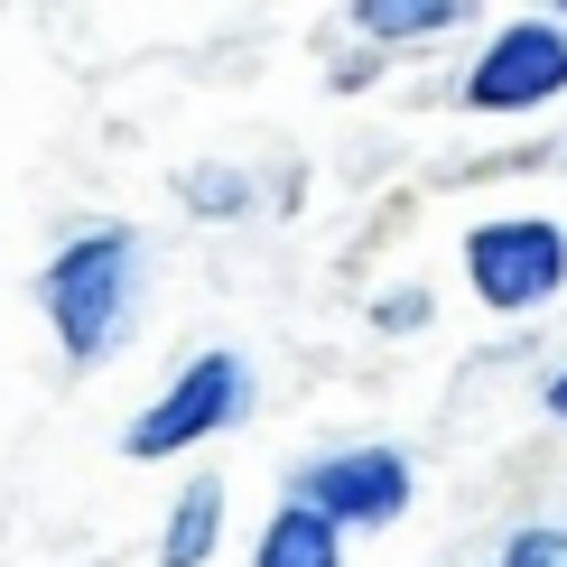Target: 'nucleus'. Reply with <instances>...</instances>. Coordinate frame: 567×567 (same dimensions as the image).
Returning <instances> with one entry per match:
<instances>
[{
    "label": "nucleus",
    "mask_w": 567,
    "mask_h": 567,
    "mask_svg": "<svg viewBox=\"0 0 567 567\" xmlns=\"http://www.w3.org/2000/svg\"><path fill=\"white\" fill-rule=\"evenodd\" d=\"M298 503H317L336 530H382L410 512V456L400 446H336L298 475Z\"/></svg>",
    "instance_id": "39448f33"
},
{
    "label": "nucleus",
    "mask_w": 567,
    "mask_h": 567,
    "mask_svg": "<svg viewBox=\"0 0 567 567\" xmlns=\"http://www.w3.org/2000/svg\"><path fill=\"white\" fill-rule=\"evenodd\" d=\"M493 567H567V530H549V522H539V530H512Z\"/></svg>",
    "instance_id": "1a4fd4ad"
},
{
    "label": "nucleus",
    "mask_w": 567,
    "mask_h": 567,
    "mask_svg": "<svg viewBox=\"0 0 567 567\" xmlns=\"http://www.w3.org/2000/svg\"><path fill=\"white\" fill-rule=\"evenodd\" d=\"M567 279V233L549 215H493L465 233V289L484 307H503V317H522V307H549Z\"/></svg>",
    "instance_id": "7ed1b4c3"
},
{
    "label": "nucleus",
    "mask_w": 567,
    "mask_h": 567,
    "mask_svg": "<svg viewBox=\"0 0 567 567\" xmlns=\"http://www.w3.org/2000/svg\"><path fill=\"white\" fill-rule=\"evenodd\" d=\"M243 410H251V372H243V353H196V363H186L177 382H168V391L150 400V410L131 419L122 456H140V465H158V456H186V446L224 437Z\"/></svg>",
    "instance_id": "f03ea898"
},
{
    "label": "nucleus",
    "mask_w": 567,
    "mask_h": 567,
    "mask_svg": "<svg viewBox=\"0 0 567 567\" xmlns=\"http://www.w3.org/2000/svg\"><path fill=\"white\" fill-rule=\"evenodd\" d=\"M465 10H475V0H353V29H363V38H391V47H410V38L456 29Z\"/></svg>",
    "instance_id": "6e6552de"
},
{
    "label": "nucleus",
    "mask_w": 567,
    "mask_h": 567,
    "mask_svg": "<svg viewBox=\"0 0 567 567\" xmlns=\"http://www.w3.org/2000/svg\"><path fill=\"white\" fill-rule=\"evenodd\" d=\"M549 419H567V372H558V382H549Z\"/></svg>",
    "instance_id": "9d476101"
},
{
    "label": "nucleus",
    "mask_w": 567,
    "mask_h": 567,
    "mask_svg": "<svg viewBox=\"0 0 567 567\" xmlns=\"http://www.w3.org/2000/svg\"><path fill=\"white\" fill-rule=\"evenodd\" d=\"M336 558H344V530L326 522L317 503H279L261 549H251V567H336Z\"/></svg>",
    "instance_id": "423d86ee"
},
{
    "label": "nucleus",
    "mask_w": 567,
    "mask_h": 567,
    "mask_svg": "<svg viewBox=\"0 0 567 567\" xmlns=\"http://www.w3.org/2000/svg\"><path fill=\"white\" fill-rule=\"evenodd\" d=\"M38 307H47V326H56V344L75 353V363H103V353L122 344L131 307H140V233H122V224L75 233V243L47 261Z\"/></svg>",
    "instance_id": "f257e3e1"
},
{
    "label": "nucleus",
    "mask_w": 567,
    "mask_h": 567,
    "mask_svg": "<svg viewBox=\"0 0 567 567\" xmlns=\"http://www.w3.org/2000/svg\"><path fill=\"white\" fill-rule=\"evenodd\" d=\"M215 539H224V484H215V475H196V484L177 493V512H168L158 567H205V558H215Z\"/></svg>",
    "instance_id": "0eeeda50"
},
{
    "label": "nucleus",
    "mask_w": 567,
    "mask_h": 567,
    "mask_svg": "<svg viewBox=\"0 0 567 567\" xmlns=\"http://www.w3.org/2000/svg\"><path fill=\"white\" fill-rule=\"evenodd\" d=\"M567 93V29L558 19H512L465 65V112H539Z\"/></svg>",
    "instance_id": "20e7f679"
},
{
    "label": "nucleus",
    "mask_w": 567,
    "mask_h": 567,
    "mask_svg": "<svg viewBox=\"0 0 567 567\" xmlns=\"http://www.w3.org/2000/svg\"><path fill=\"white\" fill-rule=\"evenodd\" d=\"M558 10H567V0H558Z\"/></svg>",
    "instance_id": "9b49d317"
}]
</instances>
